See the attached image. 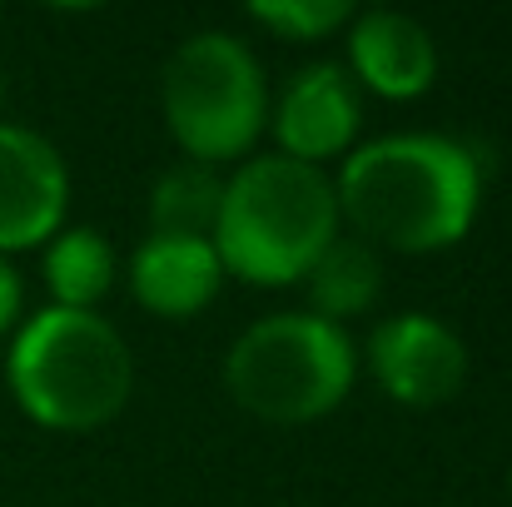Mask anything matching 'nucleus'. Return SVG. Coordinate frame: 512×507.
Here are the masks:
<instances>
[{"mask_svg": "<svg viewBox=\"0 0 512 507\" xmlns=\"http://www.w3.org/2000/svg\"><path fill=\"white\" fill-rule=\"evenodd\" d=\"M334 199L363 244L438 254L473 229L483 165L448 135H383L343 160Z\"/></svg>", "mask_w": 512, "mask_h": 507, "instance_id": "f257e3e1", "label": "nucleus"}, {"mask_svg": "<svg viewBox=\"0 0 512 507\" xmlns=\"http://www.w3.org/2000/svg\"><path fill=\"white\" fill-rule=\"evenodd\" d=\"M339 239V199L319 165L264 155L224 179L214 254L244 284H299Z\"/></svg>", "mask_w": 512, "mask_h": 507, "instance_id": "f03ea898", "label": "nucleus"}, {"mask_svg": "<svg viewBox=\"0 0 512 507\" xmlns=\"http://www.w3.org/2000/svg\"><path fill=\"white\" fill-rule=\"evenodd\" d=\"M5 378L15 403L35 423L85 433L125 408L135 388V358L120 329L105 324L100 314L50 304L35 319H25V329L15 334Z\"/></svg>", "mask_w": 512, "mask_h": 507, "instance_id": "7ed1b4c3", "label": "nucleus"}, {"mask_svg": "<svg viewBox=\"0 0 512 507\" xmlns=\"http://www.w3.org/2000/svg\"><path fill=\"white\" fill-rule=\"evenodd\" d=\"M358 373L353 338L319 314H269L234 338L224 383L264 423H309L334 413Z\"/></svg>", "mask_w": 512, "mask_h": 507, "instance_id": "20e7f679", "label": "nucleus"}, {"mask_svg": "<svg viewBox=\"0 0 512 507\" xmlns=\"http://www.w3.org/2000/svg\"><path fill=\"white\" fill-rule=\"evenodd\" d=\"M165 120L199 165L249 155L269 120V85L254 50L229 30L189 35L165 65Z\"/></svg>", "mask_w": 512, "mask_h": 507, "instance_id": "39448f33", "label": "nucleus"}, {"mask_svg": "<svg viewBox=\"0 0 512 507\" xmlns=\"http://www.w3.org/2000/svg\"><path fill=\"white\" fill-rule=\"evenodd\" d=\"M368 368L403 408H438L468 378V343L433 314H393L368 338Z\"/></svg>", "mask_w": 512, "mask_h": 507, "instance_id": "423d86ee", "label": "nucleus"}, {"mask_svg": "<svg viewBox=\"0 0 512 507\" xmlns=\"http://www.w3.org/2000/svg\"><path fill=\"white\" fill-rule=\"evenodd\" d=\"M65 204L70 174L60 150L25 125H0V254L55 239Z\"/></svg>", "mask_w": 512, "mask_h": 507, "instance_id": "0eeeda50", "label": "nucleus"}, {"mask_svg": "<svg viewBox=\"0 0 512 507\" xmlns=\"http://www.w3.org/2000/svg\"><path fill=\"white\" fill-rule=\"evenodd\" d=\"M363 125V105H358V85L353 75L334 65V60H319V65H304L284 95H279V110H274V135H279V155L289 160H304V165H319V160H334L353 145Z\"/></svg>", "mask_w": 512, "mask_h": 507, "instance_id": "6e6552de", "label": "nucleus"}, {"mask_svg": "<svg viewBox=\"0 0 512 507\" xmlns=\"http://www.w3.org/2000/svg\"><path fill=\"white\" fill-rule=\"evenodd\" d=\"M348 75L383 100H418L438 75V45L403 10H363L348 30Z\"/></svg>", "mask_w": 512, "mask_h": 507, "instance_id": "1a4fd4ad", "label": "nucleus"}, {"mask_svg": "<svg viewBox=\"0 0 512 507\" xmlns=\"http://www.w3.org/2000/svg\"><path fill=\"white\" fill-rule=\"evenodd\" d=\"M224 284V264L209 239H165L150 234L130 259V294L160 314V319H189L199 314Z\"/></svg>", "mask_w": 512, "mask_h": 507, "instance_id": "9d476101", "label": "nucleus"}, {"mask_svg": "<svg viewBox=\"0 0 512 507\" xmlns=\"http://www.w3.org/2000/svg\"><path fill=\"white\" fill-rule=\"evenodd\" d=\"M309 284V304L319 319L339 324V319H358L378 304V289H383V264L373 254V244L363 239H334L314 269L304 274Z\"/></svg>", "mask_w": 512, "mask_h": 507, "instance_id": "9b49d317", "label": "nucleus"}, {"mask_svg": "<svg viewBox=\"0 0 512 507\" xmlns=\"http://www.w3.org/2000/svg\"><path fill=\"white\" fill-rule=\"evenodd\" d=\"M45 284L55 309H80L95 314V304L115 284V254L95 229H65L45 249Z\"/></svg>", "mask_w": 512, "mask_h": 507, "instance_id": "f8f14e48", "label": "nucleus"}, {"mask_svg": "<svg viewBox=\"0 0 512 507\" xmlns=\"http://www.w3.org/2000/svg\"><path fill=\"white\" fill-rule=\"evenodd\" d=\"M219 199H224V179L214 174V165L184 160L165 169L150 194V229L165 239H209L219 219Z\"/></svg>", "mask_w": 512, "mask_h": 507, "instance_id": "ddd939ff", "label": "nucleus"}, {"mask_svg": "<svg viewBox=\"0 0 512 507\" xmlns=\"http://www.w3.org/2000/svg\"><path fill=\"white\" fill-rule=\"evenodd\" d=\"M249 15L284 40H324L343 20H353V5L348 0H254Z\"/></svg>", "mask_w": 512, "mask_h": 507, "instance_id": "4468645a", "label": "nucleus"}, {"mask_svg": "<svg viewBox=\"0 0 512 507\" xmlns=\"http://www.w3.org/2000/svg\"><path fill=\"white\" fill-rule=\"evenodd\" d=\"M20 274L10 269V259L0 254V334L5 329H15V319H20Z\"/></svg>", "mask_w": 512, "mask_h": 507, "instance_id": "2eb2a0df", "label": "nucleus"}, {"mask_svg": "<svg viewBox=\"0 0 512 507\" xmlns=\"http://www.w3.org/2000/svg\"><path fill=\"white\" fill-rule=\"evenodd\" d=\"M0 105H5V80H0Z\"/></svg>", "mask_w": 512, "mask_h": 507, "instance_id": "dca6fc26", "label": "nucleus"}]
</instances>
